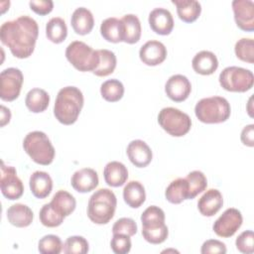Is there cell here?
Listing matches in <instances>:
<instances>
[{
	"label": "cell",
	"instance_id": "obj_1",
	"mask_svg": "<svg viewBox=\"0 0 254 254\" xmlns=\"http://www.w3.org/2000/svg\"><path fill=\"white\" fill-rule=\"evenodd\" d=\"M38 35L37 22L27 15L7 21L0 27L1 42L18 59H27L33 54Z\"/></svg>",
	"mask_w": 254,
	"mask_h": 254
},
{
	"label": "cell",
	"instance_id": "obj_2",
	"mask_svg": "<svg viewBox=\"0 0 254 254\" xmlns=\"http://www.w3.org/2000/svg\"><path fill=\"white\" fill-rule=\"evenodd\" d=\"M82 92L75 86H65L58 92L55 105L54 115L64 125L73 124L83 106Z\"/></svg>",
	"mask_w": 254,
	"mask_h": 254
},
{
	"label": "cell",
	"instance_id": "obj_3",
	"mask_svg": "<svg viewBox=\"0 0 254 254\" xmlns=\"http://www.w3.org/2000/svg\"><path fill=\"white\" fill-rule=\"evenodd\" d=\"M117 199L109 189H99L89 197L87 216L96 224H106L114 216Z\"/></svg>",
	"mask_w": 254,
	"mask_h": 254
},
{
	"label": "cell",
	"instance_id": "obj_4",
	"mask_svg": "<svg viewBox=\"0 0 254 254\" xmlns=\"http://www.w3.org/2000/svg\"><path fill=\"white\" fill-rule=\"evenodd\" d=\"M142 235L152 244L163 243L168 235V226L165 224V212L157 205L148 206L141 215Z\"/></svg>",
	"mask_w": 254,
	"mask_h": 254
},
{
	"label": "cell",
	"instance_id": "obj_5",
	"mask_svg": "<svg viewBox=\"0 0 254 254\" xmlns=\"http://www.w3.org/2000/svg\"><path fill=\"white\" fill-rule=\"evenodd\" d=\"M230 104L224 97L211 96L200 99L194 107L197 119L203 123L214 124L226 121L230 116Z\"/></svg>",
	"mask_w": 254,
	"mask_h": 254
},
{
	"label": "cell",
	"instance_id": "obj_6",
	"mask_svg": "<svg viewBox=\"0 0 254 254\" xmlns=\"http://www.w3.org/2000/svg\"><path fill=\"white\" fill-rule=\"evenodd\" d=\"M23 148L37 164L48 166L55 158V148L48 135L42 131H32L23 140Z\"/></svg>",
	"mask_w": 254,
	"mask_h": 254
},
{
	"label": "cell",
	"instance_id": "obj_7",
	"mask_svg": "<svg viewBox=\"0 0 254 254\" xmlns=\"http://www.w3.org/2000/svg\"><path fill=\"white\" fill-rule=\"evenodd\" d=\"M65 57L79 71H93L99 64L98 51L81 41L71 42L66 47Z\"/></svg>",
	"mask_w": 254,
	"mask_h": 254
},
{
	"label": "cell",
	"instance_id": "obj_8",
	"mask_svg": "<svg viewBox=\"0 0 254 254\" xmlns=\"http://www.w3.org/2000/svg\"><path fill=\"white\" fill-rule=\"evenodd\" d=\"M158 122L167 133L174 137L186 135L191 127V119L190 116L175 107L163 108L159 112Z\"/></svg>",
	"mask_w": 254,
	"mask_h": 254
},
{
	"label": "cell",
	"instance_id": "obj_9",
	"mask_svg": "<svg viewBox=\"0 0 254 254\" xmlns=\"http://www.w3.org/2000/svg\"><path fill=\"white\" fill-rule=\"evenodd\" d=\"M222 88L232 92H245L252 88L254 75L251 70L240 66H227L219 74Z\"/></svg>",
	"mask_w": 254,
	"mask_h": 254
},
{
	"label": "cell",
	"instance_id": "obj_10",
	"mask_svg": "<svg viewBox=\"0 0 254 254\" xmlns=\"http://www.w3.org/2000/svg\"><path fill=\"white\" fill-rule=\"evenodd\" d=\"M24 76L22 71L16 67H8L0 74V97L4 101L15 100L21 91Z\"/></svg>",
	"mask_w": 254,
	"mask_h": 254
},
{
	"label": "cell",
	"instance_id": "obj_11",
	"mask_svg": "<svg viewBox=\"0 0 254 254\" xmlns=\"http://www.w3.org/2000/svg\"><path fill=\"white\" fill-rule=\"evenodd\" d=\"M0 189L3 195L10 200L20 198L24 192V185L18 178L16 169L12 166H6L4 162L1 165Z\"/></svg>",
	"mask_w": 254,
	"mask_h": 254
},
{
	"label": "cell",
	"instance_id": "obj_12",
	"mask_svg": "<svg viewBox=\"0 0 254 254\" xmlns=\"http://www.w3.org/2000/svg\"><path fill=\"white\" fill-rule=\"evenodd\" d=\"M243 218L241 212L234 208H227L213 223L212 229L216 235L228 238L235 234V232L240 228Z\"/></svg>",
	"mask_w": 254,
	"mask_h": 254
},
{
	"label": "cell",
	"instance_id": "obj_13",
	"mask_svg": "<svg viewBox=\"0 0 254 254\" xmlns=\"http://www.w3.org/2000/svg\"><path fill=\"white\" fill-rule=\"evenodd\" d=\"M232 9L236 25L243 31L254 30V4L252 0H234Z\"/></svg>",
	"mask_w": 254,
	"mask_h": 254
},
{
	"label": "cell",
	"instance_id": "obj_14",
	"mask_svg": "<svg viewBox=\"0 0 254 254\" xmlns=\"http://www.w3.org/2000/svg\"><path fill=\"white\" fill-rule=\"evenodd\" d=\"M167 96L175 102L186 100L191 91L190 81L183 74L172 75L165 84Z\"/></svg>",
	"mask_w": 254,
	"mask_h": 254
},
{
	"label": "cell",
	"instance_id": "obj_15",
	"mask_svg": "<svg viewBox=\"0 0 254 254\" xmlns=\"http://www.w3.org/2000/svg\"><path fill=\"white\" fill-rule=\"evenodd\" d=\"M140 60L147 65H158L167 58V49L159 41L151 40L145 43L139 51Z\"/></svg>",
	"mask_w": 254,
	"mask_h": 254
},
{
	"label": "cell",
	"instance_id": "obj_16",
	"mask_svg": "<svg viewBox=\"0 0 254 254\" xmlns=\"http://www.w3.org/2000/svg\"><path fill=\"white\" fill-rule=\"evenodd\" d=\"M127 156L130 162L138 167L144 168L148 166L153 158L152 150L143 140H133L131 141L126 149Z\"/></svg>",
	"mask_w": 254,
	"mask_h": 254
},
{
	"label": "cell",
	"instance_id": "obj_17",
	"mask_svg": "<svg viewBox=\"0 0 254 254\" xmlns=\"http://www.w3.org/2000/svg\"><path fill=\"white\" fill-rule=\"evenodd\" d=\"M99 184L97 173L90 168H83L73 173L70 179L71 187L78 192L93 190Z\"/></svg>",
	"mask_w": 254,
	"mask_h": 254
},
{
	"label": "cell",
	"instance_id": "obj_18",
	"mask_svg": "<svg viewBox=\"0 0 254 254\" xmlns=\"http://www.w3.org/2000/svg\"><path fill=\"white\" fill-rule=\"evenodd\" d=\"M151 29L162 36L169 35L174 28V19L171 12L165 8H155L149 14Z\"/></svg>",
	"mask_w": 254,
	"mask_h": 254
},
{
	"label": "cell",
	"instance_id": "obj_19",
	"mask_svg": "<svg viewBox=\"0 0 254 254\" xmlns=\"http://www.w3.org/2000/svg\"><path fill=\"white\" fill-rule=\"evenodd\" d=\"M223 205L221 192L216 189L206 190L197 201V208L203 216H213Z\"/></svg>",
	"mask_w": 254,
	"mask_h": 254
},
{
	"label": "cell",
	"instance_id": "obj_20",
	"mask_svg": "<svg viewBox=\"0 0 254 254\" xmlns=\"http://www.w3.org/2000/svg\"><path fill=\"white\" fill-rule=\"evenodd\" d=\"M30 190L37 198L47 197L53 189V180L51 176L43 171L34 172L29 181Z\"/></svg>",
	"mask_w": 254,
	"mask_h": 254
},
{
	"label": "cell",
	"instance_id": "obj_21",
	"mask_svg": "<svg viewBox=\"0 0 254 254\" xmlns=\"http://www.w3.org/2000/svg\"><path fill=\"white\" fill-rule=\"evenodd\" d=\"M191 65L195 72L202 75H209L217 69L218 61L212 52L200 51L193 57Z\"/></svg>",
	"mask_w": 254,
	"mask_h": 254
},
{
	"label": "cell",
	"instance_id": "obj_22",
	"mask_svg": "<svg viewBox=\"0 0 254 254\" xmlns=\"http://www.w3.org/2000/svg\"><path fill=\"white\" fill-rule=\"evenodd\" d=\"M105 183L110 187H121L128 179V170L124 164L112 161L106 164L103 170Z\"/></svg>",
	"mask_w": 254,
	"mask_h": 254
},
{
	"label": "cell",
	"instance_id": "obj_23",
	"mask_svg": "<svg viewBox=\"0 0 254 254\" xmlns=\"http://www.w3.org/2000/svg\"><path fill=\"white\" fill-rule=\"evenodd\" d=\"M70 24L76 34L86 35L91 32L94 26V18L90 10L85 7H79L73 11Z\"/></svg>",
	"mask_w": 254,
	"mask_h": 254
},
{
	"label": "cell",
	"instance_id": "obj_24",
	"mask_svg": "<svg viewBox=\"0 0 254 254\" xmlns=\"http://www.w3.org/2000/svg\"><path fill=\"white\" fill-rule=\"evenodd\" d=\"M8 221L16 227L29 226L34 218L32 209L23 203H16L7 209Z\"/></svg>",
	"mask_w": 254,
	"mask_h": 254
},
{
	"label": "cell",
	"instance_id": "obj_25",
	"mask_svg": "<svg viewBox=\"0 0 254 254\" xmlns=\"http://www.w3.org/2000/svg\"><path fill=\"white\" fill-rule=\"evenodd\" d=\"M100 34L108 42L119 43L124 41V26L121 19L106 18L101 22Z\"/></svg>",
	"mask_w": 254,
	"mask_h": 254
},
{
	"label": "cell",
	"instance_id": "obj_26",
	"mask_svg": "<svg viewBox=\"0 0 254 254\" xmlns=\"http://www.w3.org/2000/svg\"><path fill=\"white\" fill-rule=\"evenodd\" d=\"M123 198L130 207H140L146 199L144 186L138 181H130L123 189Z\"/></svg>",
	"mask_w": 254,
	"mask_h": 254
},
{
	"label": "cell",
	"instance_id": "obj_27",
	"mask_svg": "<svg viewBox=\"0 0 254 254\" xmlns=\"http://www.w3.org/2000/svg\"><path fill=\"white\" fill-rule=\"evenodd\" d=\"M177 7V13L181 20L186 23L195 21L201 12V5L195 0H172Z\"/></svg>",
	"mask_w": 254,
	"mask_h": 254
},
{
	"label": "cell",
	"instance_id": "obj_28",
	"mask_svg": "<svg viewBox=\"0 0 254 254\" xmlns=\"http://www.w3.org/2000/svg\"><path fill=\"white\" fill-rule=\"evenodd\" d=\"M50 103V95L48 92L42 88H32L26 95L25 104L27 108L34 112L40 113L45 111Z\"/></svg>",
	"mask_w": 254,
	"mask_h": 254
},
{
	"label": "cell",
	"instance_id": "obj_29",
	"mask_svg": "<svg viewBox=\"0 0 254 254\" xmlns=\"http://www.w3.org/2000/svg\"><path fill=\"white\" fill-rule=\"evenodd\" d=\"M168 201L179 204L185 199H189V184L186 178H179L170 183L165 191Z\"/></svg>",
	"mask_w": 254,
	"mask_h": 254
},
{
	"label": "cell",
	"instance_id": "obj_30",
	"mask_svg": "<svg viewBox=\"0 0 254 254\" xmlns=\"http://www.w3.org/2000/svg\"><path fill=\"white\" fill-rule=\"evenodd\" d=\"M50 204L57 212L65 217L73 212L76 206V201L72 194L66 190H61L54 194Z\"/></svg>",
	"mask_w": 254,
	"mask_h": 254
},
{
	"label": "cell",
	"instance_id": "obj_31",
	"mask_svg": "<svg viewBox=\"0 0 254 254\" xmlns=\"http://www.w3.org/2000/svg\"><path fill=\"white\" fill-rule=\"evenodd\" d=\"M124 26V41L127 44H135L141 37V23L134 14H126L121 18Z\"/></svg>",
	"mask_w": 254,
	"mask_h": 254
},
{
	"label": "cell",
	"instance_id": "obj_32",
	"mask_svg": "<svg viewBox=\"0 0 254 254\" xmlns=\"http://www.w3.org/2000/svg\"><path fill=\"white\" fill-rule=\"evenodd\" d=\"M46 36L55 44L64 42L67 36V28L64 20L60 17L50 19L46 24Z\"/></svg>",
	"mask_w": 254,
	"mask_h": 254
},
{
	"label": "cell",
	"instance_id": "obj_33",
	"mask_svg": "<svg viewBox=\"0 0 254 254\" xmlns=\"http://www.w3.org/2000/svg\"><path fill=\"white\" fill-rule=\"evenodd\" d=\"M97 51L99 55V64L92 72L97 76H107L111 74L116 67V56L113 52L106 49Z\"/></svg>",
	"mask_w": 254,
	"mask_h": 254
},
{
	"label": "cell",
	"instance_id": "obj_34",
	"mask_svg": "<svg viewBox=\"0 0 254 254\" xmlns=\"http://www.w3.org/2000/svg\"><path fill=\"white\" fill-rule=\"evenodd\" d=\"M101 96L109 102L119 101L124 94V86L122 82L116 78L105 80L100 86Z\"/></svg>",
	"mask_w": 254,
	"mask_h": 254
},
{
	"label": "cell",
	"instance_id": "obj_35",
	"mask_svg": "<svg viewBox=\"0 0 254 254\" xmlns=\"http://www.w3.org/2000/svg\"><path fill=\"white\" fill-rule=\"evenodd\" d=\"M189 184V199L194 198L207 187V180L200 171H192L186 178Z\"/></svg>",
	"mask_w": 254,
	"mask_h": 254
},
{
	"label": "cell",
	"instance_id": "obj_36",
	"mask_svg": "<svg viewBox=\"0 0 254 254\" xmlns=\"http://www.w3.org/2000/svg\"><path fill=\"white\" fill-rule=\"evenodd\" d=\"M236 57L242 62L254 63V41L250 38H242L238 40L234 47Z\"/></svg>",
	"mask_w": 254,
	"mask_h": 254
},
{
	"label": "cell",
	"instance_id": "obj_37",
	"mask_svg": "<svg viewBox=\"0 0 254 254\" xmlns=\"http://www.w3.org/2000/svg\"><path fill=\"white\" fill-rule=\"evenodd\" d=\"M39 218L43 225L47 227H57L64 222V216L57 212L50 203H46L40 210Z\"/></svg>",
	"mask_w": 254,
	"mask_h": 254
},
{
	"label": "cell",
	"instance_id": "obj_38",
	"mask_svg": "<svg viewBox=\"0 0 254 254\" xmlns=\"http://www.w3.org/2000/svg\"><path fill=\"white\" fill-rule=\"evenodd\" d=\"M38 250L42 254H59L63 250L62 240L54 234L45 235L39 240Z\"/></svg>",
	"mask_w": 254,
	"mask_h": 254
},
{
	"label": "cell",
	"instance_id": "obj_39",
	"mask_svg": "<svg viewBox=\"0 0 254 254\" xmlns=\"http://www.w3.org/2000/svg\"><path fill=\"white\" fill-rule=\"evenodd\" d=\"M89 245L87 240L78 235L69 236L63 245V251L65 254H85L88 252Z\"/></svg>",
	"mask_w": 254,
	"mask_h": 254
},
{
	"label": "cell",
	"instance_id": "obj_40",
	"mask_svg": "<svg viewBox=\"0 0 254 254\" xmlns=\"http://www.w3.org/2000/svg\"><path fill=\"white\" fill-rule=\"evenodd\" d=\"M235 245L238 251L244 254L254 252V233L252 230L243 231L235 240Z\"/></svg>",
	"mask_w": 254,
	"mask_h": 254
},
{
	"label": "cell",
	"instance_id": "obj_41",
	"mask_svg": "<svg viewBox=\"0 0 254 254\" xmlns=\"http://www.w3.org/2000/svg\"><path fill=\"white\" fill-rule=\"evenodd\" d=\"M112 232L125 234L128 236H133L137 232V224L134 219L129 217H122L115 221L112 226Z\"/></svg>",
	"mask_w": 254,
	"mask_h": 254
},
{
	"label": "cell",
	"instance_id": "obj_42",
	"mask_svg": "<svg viewBox=\"0 0 254 254\" xmlns=\"http://www.w3.org/2000/svg\"><path fill=\"white\" fill-rule=\"evenodd\" d=\"M111 249L116 254H126L131 250V239L130 236L120 233L113 234V237L110 241Z\"/></svg>",
	"mask_w": 254,
	"mask_h": 254
},
{
	"label": "cell",
	"instance_id": "obj_43",
	"mask_svg": "<svg viewBox=\"0 0 254 254\" xmlns=\"http://www.w3.org/2000/svg\"><path fill=\"white\" fill-rule=\"evenodd\" d=\"M200 252L202 254L209 253H226V246L223 242L216 239H208L203 242Z\"/></svg>",
	"mask_w": 254,
	"mask_h": 254
},
{
	"label": "cell",
	"instance_id": "obj_44",
	"mask_svg": "<svg viewBox=\"0 0 254 254\" xmlns=\"http://www.w3.org/2000/svg\"><path fill=\"white\" fill-rule=\"evenodd\" d=\"M29 5L31 9L39 15H47L52 12L54 8V2L52 0H37L30 1Z\"/></svg>",
	"mask_w": 254,
	"mask_h": 254
},
{
	"label": "cell",
	"instance_id": "obj_45",
	"mask_svg": "<svg viewBox=\"0 0 254 254\" xmlns=\"http://www.w3.org/2000/svg\"><path fill=\"white\" fill-rule=\"evenodd\" d=\"M241 142L249 147L254 146V125L249 124L242 129Z\"/></svg>",
	"mask_w": 254,
	"mask_h": 254
},
{
	"label": "cell",
	"instance_id": "obj_46",
	"mask_svg": "<svg viewBox=\"0 0 254 254\" xmlns=\"http://www.w3.org/2000/svg\"><path fill=\"white\" fill-rule=\"evenodd\" d=\"M11 119V112L10 110L5 107L4 105H1V126H5L7 123H9Z\"/></svg>",
	"mask_w": 254,
	"mask_h": 254
}]
</instances>
